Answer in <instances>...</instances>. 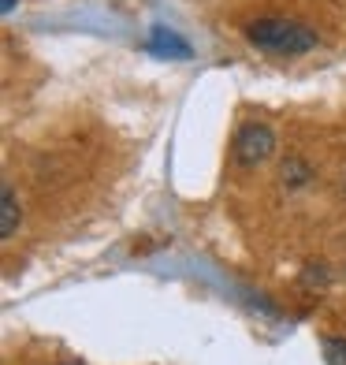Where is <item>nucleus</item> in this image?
Here are the masks:
<instances>
[{
	"mask_svg": "<svg viewBox=\"0 0 346 365\" xmlns=\"http://www.w3.org/2000/svg\"><path fill=\"white\" fill-rule=\"evenodd\" d=\"M246 38L257 48L279 53V56H302L309 48H317V34L294 19H257V23H250Z\"/></svg>",
	"mask_w": 346,
	"mask_h": 365,
	"instance_id": "obj_1",
	"label": "nucleus"
},
{
	"mask_svg": "<svg viewBox=\"0 0 346 365\" xmlns=\"http://www.w3.org/2000/svg\"><path fill=\"white\" fill-rule=\"evenodd\" d=\"M272 145H276L272 130L265 123H250L235 135V160L238 164H261L272 153Z\"/></svg>",
	"mask_w": 346,
	"mask_h": 365,
	"instance_id": "obj_2",
	"label": "nucleus"
},
{
	"mask_svg": "<svg viewBox=\"0 0 346 365\" xmlns=\"http://www.w3.org/2000/svg\"><path fill=\"white\" fill-rule=\"evenodd\" d=\"M150 48L157 56H175V60H190L194 56V48L179 38V34H172V30H164V26H153V34H150Z\"/></svg>",
	"mask_w": 346,
	"mask_h": 365,
	"instance_id": "obj_3",
	"label": "nucleus"
},
{
	"mask_svg": "<svg viewBox=\"0 0 346 365\" xmlns=\"http://www.w3.org/2000/svg\"><path fill=\"white\" fill-rule=\"evenodd\" d=\"M15 227H19V205H15V190L4 187V194H0V235L11 239Z\"/></svg>",
	"mask_w": 346,
	"mask_h": 365,
	"instance_id": "obj_4",
	"label": "nucleus"
},
{
	"mask_svg": "<svg viewBox=\"0 0 346 365\" xmlns=\"http://www.w3.org/2000/svg\"><path fill=\"white\" fill-rule=\"evenodd\" d=\"M324 361H327V365H346V339L327 336V339H324Z\"/></svg>",
	"mask_w": 346,
	"mask_h": 365,
	"instance_id": "obj_5",
	"label": "nucleus"
},
{
	"mask_svg": "<svg viewBox=\"0 0 346 365\" xmlns=\"http://www.w3.org/2000/svg\"><path fill=\"white\" fill-rule=\"evenodd\" d=\"M0 8H4V11H11V8H15V0H0Z\"/></svg>",
	"mask_w": 346,
	"mask_h": 365,
	"instance_id": "obj_6",
	"label": "nucleus"
}]
</instances>
